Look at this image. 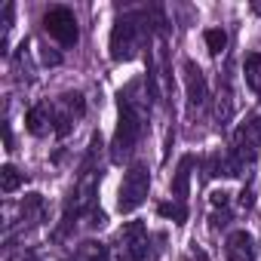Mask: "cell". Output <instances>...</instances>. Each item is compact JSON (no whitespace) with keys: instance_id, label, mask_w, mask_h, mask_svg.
Returning <instances> with one entry per match:
<instances>
[{"instance_id":"1","label":"cell","mask_w":261,"mask_h":261,"mask_svg":"<svg viewBox=\"0 0 261 261\" xmlns=\"http://www.w3.org/2000/svg\"><path fill=\"white\" fill-rule=\"evenodd\" d=\"M98 154H101V136L89 139V148L80 160L77 178L65 197V209H62V221L56 227V240H65L71 233H77L80 227H101L105 224V212L98 209V185H101V166H98Z\"/></svg>"},{"instance_id":"2","label":"cell","mask_w":261,"mask_h":261,"mask_svg":"<svg viewBox=\"0 0 261 261\" xmlns=\"http://www.w3.org/2000/svg\"><path fill=\"white\" fill-rule=\"evenodd\" d=\"M151 86L145 77H133L120 92H117V129H114V139H111V160L123 163L129 160L142 139L148 136V114H151Z\"/></svg>"},{"instance_id":"3","label":"cell","mask_w":261,"mask_h":261,"mask_svg":"<svg viewBox=\"0 0 261 261\" xmlns=\"http://www.w3.org/2000/svg\"><path fill=\"white\" fill-rule=\"evenodd\" d=\"M169 34V22L160 7H136L126 10L111 28V59L133 62L142 49H151L157 37Z\"/></svg>"},{"instance_id":"4","label":"cell","mask_w":261,"mask_h":261,"mask_svg":"<svg viewBox=\"0 0 261 261\" xmlns=\"http://www.w3.org/2000/svg\"><path fill=\"white\" fill-rule=\"evenodd\" d=\"M261 154V114L246 117L230 139L227 154H212L206 160V175L209 178H240Z\"/></svg>"},{"instance_id":"5","label":"cell","mask_w":261,"mask_h":261,"mask_svg":"<svg viewBox=\"0 0 261 261\" xmlns=\"http://www.w3.org/2000/svg\"><path fill=\"white\" fill-rule=\"evenodd\" d=\"M160 243L163 237L151 233L145 221H126L114 237V252H117V261H151L163 249Z\"/></svg>"},{"instance_id":"6","label":"cell","mask_w":261,"mask_h":261,"mask_svg":"<svg viewBox=\"0 0 261 261\" xmlns=\"http://www.w3.org/2000/svg\"><path fill=\"white\" fill-rule=\"evenodd\" d=\"M169 37V34H166ZM166 37H157L154 46L148 49V86L157 105L169 108L172 105V68H169V49H166Z\"/></svg>"},{"instance_id":"7","label":"cell","mask_w":261,"mask_h":261,"mask_svg":"<svg viewBox=\"0 0 261 261\" xmlns=\"http://www.w3.org/2000/svg\"><path fill=\"white\" fill-rule=\"evenodd\" d=\"M46 218H49L46 200H43L40 194H28V197L16 206V215L7 209V246H13L16 237H28L31 230H37Z\"/></svg>"},{"instance_id":"8","label":"cell","mask_w":261,"mask_h":261,"mask_svg":"<svg viewBox=\"0 0 261 261\" xmlns=\"http://www.w3.org/2000/svg\"><path fill=\"white\" fill-rule=\"evenodd\" d=\"M148 191H151V169H148V163L145 160L129 163V169L123 175V185H120V194H117V209L123 215L136 212L148 200Z\"/></svg>"},{"instance_id":"9","label":"cell","mask_w":261,"mask_h":261,"mask_svg":"<svg viewBox=\"0 0 261 261\" xmlns=\"http://www.w3.org/2000/svg\"><path fill=\"white\" fill-rule=\"evenodd\" d=\"M46 111H49V123H53V136L62 139L86 114V98H83V92H62L59 98L46 101Z\"/></svg>"},{"instance_id":"10","label":"cell","mask_w":261,"mask_h":261,"mask_svg":"<svg viewBox=\"0 0 261 261\" xmlns=\"http://www.w3.org/2000/svg\"><path fill=\"white\" fill-rule=\"evenodd\" d=\"M43 31L65 49L77 46V40H80V25H77V16L71 7H49L43 13Z\"/></svg>"},{"instance_id":"11","label":"cell","mask_w":261,"mask_h":261,"mask_svg":"<svg viewBox=\"0 0 261 261\" xmlns=\"http://www.w3.org/2000/svg\"><path fill=\"white\" fill-rule=\"evenodd\" d=\"M181 74H185V89H188V120L194 123L200 117V111L209 105V83H206L203 71L194 65V59L181 62Z\"/></svg>"},{"instance_id":"12","label":"cell","mask_w":261,"mask_h":261,"mask_svg":"<svg viewBox=\"0 0 261 261\" xmlns=\"http://www.w3.org/2000/svg\"><path fill=\"white\" fill-rule=\"evenodd\" d=\"M237 111V98H233V77H230V65L224 68V74H218V92H215V101H212V114H215V126L224 129L230 123Z\"/></svg>"},{"instance_id":"13","label":"cell","mask_w":261,"mask_h":261,"mask_svg":"<svg viewBox=\"0 0 261 261\" xmlns=\"http://www.w3.org/2000/svg\"><path fill=\"white\" fill-rule=\"evenodd\" d=\"M224 255H227V261H255L258 258L255 237L249 230H230L224 240Z\"/></svg>"},{"instance_id":"14","label":"cell","mask_w":261,"mask_h":261,"mask_svg":"<svg viewBox=\"0 0 261 261\" xmlns=\"http://www.w3.org/2000/svg\"><path fill=\"white\" fill-rule=\"evenodd\" d=\"M194 166H197V157H191V154H185V157L178 160V166H175V172H172V191H169V200L188 206V194H191V169H194Z\"/></svg>"},{"instance_id":"15","label":"cell","mask_w":261,"mask_h":261,"mask_svg":"<svg viewBox=\"0 0 261 261\" xmlns=\"http://www.w3.org/2000/svg\"><path fill=\"white\" fill-rule=\"evenodd\" d=\"M68 261H111V249L98 240H86L74 249V255Z\"/></svg>"},{"instance_id":"16","label":"cell","mask_w":261,"mask_h":261,"mask_svg":"<svg viewBox=\"0 0 261 261\" xmlns=\"http://www.w3.org/2000/svg\"><path fill=\"white\" fill-rule=\"evenodd\" d=\"M212 215H209V221H212V230H218V227H224L227 221H230V194H224V191H215L212 194Z\"/></svg>"},{"instance_id":"17","label":"cell","mask_w":261,"mask_h":261,"mask_svg":"<svg viewBox=\"0 0 261 261\" xmlns=\"http://www.w3.org/2000/svg\"><path fill=\"white\" fill-rule=\"evenodd\" d=\"M243 74H246V86L261 98V53H249V56H246Z\"/></svg>"},{"instance_id":"18","label":"cell","mask_w":261,"mask_h":261,"mask_svg":"<svg viewBox=\"0 0 261 261\" xmlns=\"http://www.w3.org/2000/svg\"><path fill=\"white\" fill-rule=\"evenodd\" d=\"M22 185H25V172H19L13 163H7L4 169H0V191H4V194H13Z\"/></svg>"},{"instance_id":"19","label":"cell","mask_w":261,"mask_h":261,"mask_svg":"<svg viewBox=\"0 0 261 261\" xmlns=\"http://www.w3.org/2000/svg\"><path fill=\"white\" fill-rule=\"evenodd\" d=\"M157 212H160L163 218L175 221V224H185V221H188V206H185V203H175V200L160 203V206H157Z\"/></svg>"},{"instance_id":"20","label":"cell","mask_w":261,"mask_h":261,"mask_svg":"<svg viewBox=\"0 0 261 261\" xmlns=\"http://www.w3.org/2000/svg\"><path fill=\"white\" fill-rule=\"evenodd\" d=\"M203 40H206V46H209L212 56H221L224 46H227V34H224V28H206V31H203Z\"/></svg>"},{"instance_id":"21","label":"cell","mask_w":261,"mask_h":261,"mask_svg":"<svg viewBox=\"0 0 261 261\" xmlns=\"http://www.w3.org/2000/svg\"><path fill=\"white\" fill-rule=\"evenodd\" d=\"M7 261H43V255L37 252V249H19V252H10V258Z\"/></svg>"},{"instance_id":"22","label":"cell","mask_w":261,"mask_h":261,"mask_svg":"<svg viewBox=\"0 0 261 261\" xmlns=\"http://www.w3.org/2000/svg\"><path fill=\"white\" fill-rule=\"evenodd\" d=\"M252 10H255V13H261V4H255V7H252Z\"/></svg>"}]
</instances>
